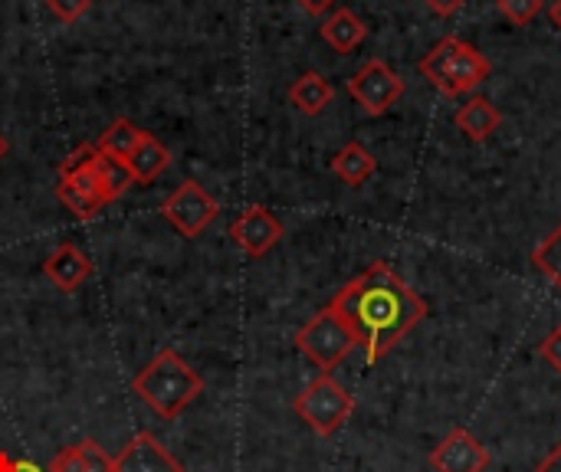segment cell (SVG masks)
Instances as JSON below:
<instances>
[{
    "mask_svg": "<svg viewBox=\"0 0 561 472\" xmlns=\"http://www.w3.org/2000/svg\"><path fill=\"white\" fill-rule=\"evenodd\" d=\"M329 306L348 322L368 365L388 358L401 338L427 319V302L388 263H371L362 276L345 283Z\"/></svg>",
    "mask_w": 561,
    "mask_h": 472,
    "instance_id": "obj_1",
    "label": "cell"
},
{
    "mask_svg": "<svg viewBox=\"0 0 561 472\" xmlns=\"http://www.w3.org/2000/svg\"><path fill=\"white\" fill-rule=\"evenodd\" d=\"M131 391L161 421H178L204 394V378L178 352L164 348L135 375Z\"/></svg>",
    "mask_w": 561,
    "mask_h": 472,
    "instance_id": "obj_2",
    "label": "cell"
},
{
    "mask_svg": "<svg viewBox=\"0 0 561 472\" xmlns=\"http://www.w3.org/2000/svg\"><path fill=\"white\" fill-rule=\"evenodd\" d=\"M490 72H493V62L473 43L460 36H444L421 59V76L447 99L477 92L490 79Z\"/></svg>",
    "mask_w": 561,
    "mask_h": 472,
    "instance_id": "obj_3",
    "label": "cell"
},
{
    "mask_svg": "<svg viewBox=\"0 0 561 472\" xmlns=\"http://www.w3.org/2000/svg\"><path fill=\"white\" fill-rule=\"evenodd\" d=\"M296 348H299L322 375H332V371L358 348V338H355V332L348 329V322H345L332 306H325L322 312H316V315L296 332Z\"/></svg>",
    "mask_w": 561,
    "mask_h": 472,
    "instance_id": "obj_4",
    "label": "cell"
},
{
    "mask_svg": "<svg viewBox=\"0 0 561 472\" xmlns=\"http://www.w3.org/2000/svg\"><path fill=\"white\" fill-rule=\"evenodd\" d=\"M296 417L319 437H332L339 434L352 414H355V398L332 378V375H319L316 381L306 384V391L293 401Z\"/></svg>",
    "mask_w": 561,
    "mask_h": 472,
    "instance_id": "obj_5",
    "label": "cell"
},
{
    "mask_svg": "<svg viewBox=\"0 0 561 472\" xmlns=\"http://www.w3.org/2000/svg\"><path fill=\"white\" fill-rule=\"evenodd\" d=\"M95 145H79L62 164H59V184H56V197L66 204V210L76 217V220H95L108 200L95 181V171H92V158H95Z\"/></svg>",
    "mask_w": 561,
    "mask_h": 472,
    "instance_id": "obj_6",
    "label": "cell"
},
{
    "mask_svg": "<svg viewBox=\"0 0 561 472\" xmlns=\"http://www.w3.org/2000/svg\"><path fill=\"white\" fill-rule=\"evenodd\" d=\"M220 214V204L197 184V181H184L181 187H174V194H168V200L161 204V217L187 240L201 237Z\"/></svg>",
    "mask_w": 561,
    "mask_h": 472,
    "instance_id": "obj_7",
    "label": "cell"
},
{
    "mask_svg": "<svg viewBox=\"0 0 561 472\" xmlns=\"http://www.w3.org/2000/svg\"><path fill=\"white\" fill-rule=\"evenodd\" d=\"M404 92V79L381 59H368L352 79H348V95L368 112V115H385Z\"/></svg>",
    "mask_w": 561,
    "mask_h": 472,
    "instance_id": "obj_8",
    "label": "cell"
},
{
    "mask_svg": "<svg viewBox=\"0 0 561 472\" xmlns=\"http://www.w3.org/2000/svg\"><path fill=\"white\" fill-rule=\"evenodd\" d=\"M490 463V450L467 427H454L431 453L434 472H486Z\"/></svg>",
    "mask_w": 561,
    "mask_h": 472,
    "instance_id": "obj_9",
    "label": "cell"
},
{
    "mask_svg": "<svg viewBox=\"0 0 561 472\" xmlns=\"http://www.w3.org/2000/svg\"><path fill=\"white\" fill-rule=\"evenodd\" d=\"M230 237H233V243H237L247 256L260 260V256H266V253L283 240V223H279L266 207H247V210L230 223Z\"/></svg>",
    "mask_w": 561,
    "mask_h": 472,
    "instance_id": "obj_10",
    "label": "cell"
},
{
    "mask_svg": "<svg viewBox=\"0 0 561 472\" xmlns=\"http://www.w3.org/2000/svg\"><path fill=\"white\" fill-rule=\"evenodd\" d=\"M115 472H184V467L151 437V434H135L118 457H112Z\"/></svg>",
    "mask_w": 561,
    "mask_h": 472,
    "instance_id": "obj_11",
    "label": "cell"
},
{
    "mask_svg": "<svg viewBox=\"0 0 561 472\" xmlns=\"http://www.w3.org/2000/svg\"><path fill=\"white\" fill-rule=\"evenodd\" d=\"M43 273L46 279L59 289V292H76L89 276H92V260L72 246V243H62L59 250H53L43 263Z\"/></svg>",
    "mask_w": 561,
    "mask_h": 472,
    "instance_id": "obj_12",
    "label": "cell"
},
{
    "mask_svg": "<svg viewBox=\"0 0 561 472\" xmlns=\"http://www.w3.org/2000/svg\"><path fill=\"white\" fill-rule=\"evenodd\" d=\"M319 33H322V39L335 49V53H342V56H348V53H355L362 43H365V36H368V26H365V20L355 13V10H335V13H329L325 16V23L319 26Z\"/></svg>",
    "mask_w": 561,
    "mask_h": 472,
    "instance_id": "obj_13",
    "label": "cell"
},
{
    "mask_svg": "<svg viewBox=\"0 0 561 472\" xmlns=\"http://www.w3.org/2000/svg\"><path fill=\"white\" fill-rule=\"evenodd\" d=\"M454 125L470 138V141H486L500 125H503V112L483 99V95H473L467 105H460V112L454 115Z\"/></svg>",
    "mask_w": 561,
    "mask_h": 472,
    "instance_id": "obj_14",
    "label": "cell"
},
{
    "mask_svg": "<svg viewBox=\"0 0 561 472\" xmlns=\"http://www.w3.org/2000/svg\"><path fill=\"white\" fill-rule=\"evenodd\" d=\"M125 164H128L135 184H151V181H158V174H164L171 168V151H168V145H161L154 135L145 131Z\"/></svg>",
    "mask_w": 561,
    "mask_h": 472,
    "instance_id": "obj_15",
    "label": "cell"
},
{
    "mask_svg": "<svg viewBox=\"0 0 561 472\" xmlns=\"http://www.w3.org/2000/svg\"><path fill=\"white\" fill-rule=\"evenodd\" d=\"M335 99L332 82L322 72H302L293 85H289V102L302 112V115H322Z\"/></svg>",
    "mask_w": 561,
    "mask_h": 472,
    "instance_id": "obj_16",
    "label": "cell"
},
{
    "mask_svg": "<svg viewBox=\"0 0 561 472\" xmlns=\"http://www.w3.org/2000/svg\"><path fill=\"white\" fill-rule=\"evenodd\" d=\"M375 171H378L375 154H371L365 145H358V141H348V145L332 158V174L342 177L348 187H362Z\"/></svg>",
    "mask_w": 561,
    "mask_h": 472,
    "instance_id": "obj_17",
    "label": "cell"
},
{
    "mask_svg": "<svg viewBox=\"0 0 561 472\" xmlns=\"http://www.w3.org/2000/svg\"><path fill=\"white\" fill-rule=\"evenodd\" d=\"M92 171H95V181H99V187H102V194H105V200L108 204H115L131 184H135V177H131V171H128V164L125 161H118V158H112V154H105V151H95V158H92Z\"/></svg>",
    "mask_w": 561,
    "mask_h": 472,
    "instance_id": "obj_18",
    "label": "cell"
},
{
    "mask_svg": "<svg viewBox=\"0 0 561 472\" xmlns=\"http://www.w3.org/2000/svg\"><path fill=\"white\" fill-rule=\"evenodd\" d=\"M141 128L135 125V122H128V118H115L102 135H99V141H95V148L99 151H105V154H112V158H118V161H128L131 158V151L138 148V141H141Z\"/></svg>",
    "mask_w": 561,
    "mask_h": 472,
    "instance_id": "obj_19",
    "label": "cell"
},
{
    "mask_svg": "<svg viewBox=\"0 0 561 472\" xmlns=\"http://www.w3.org/2000/svg\"><path fill=\"white\" fill-rule=\"evenodd\" d=\"M533 263L561 292V223L533 250Z\"/></svg>",
    "mask_w": 561,
    "mask_h": 472,
    "instance_id": "obj_20",
    "label": "cell"
},
{
    "mask_svg": "<svg viewBox=\"0 0 561 472\" xmlns=\"http://www.w3.org/2000/svg\"><path fill=\"white\" fill-rule=\"evenodd\" d=\"M496 7L513 26H529L542 13V0H496Z\"/></svg>",
    "mask_w": 561,
    "mask_h": 472,
    "instance_id": "obj_21",
    "label": "cell"
},
{
    "mask_svg": "<svg viewBox=\"0 0 561 472\" xmlns=\"http://www.w3.org/2000/svg\"><path fill=\"white\" fill-rule=\"evenodd\" d=\"M82 447V472H115L112 470V457L95 444V440H79Z\"/></svg>",
    "mask_w": 561,
    "mask_h": 472,
    "instance_id": "obj_22",
    "label": "cell"
},
{
    "mask_svg": "<svg viewBox=\"0 0 561 472\" xmlns=\"http://www.w3.org/2000/svg\"><path fill=\"white\" fill-rule=\"evenodd\" d=\"M46 7H49V13H53L56 20H62V23H76L79 16H85V13H89L92 0H46Z\"/></svg>",
    "mask_w": 561,
    "mask_h": 472,
    "instance_id": "obj_23",
    "label": "cell"
},
{
    "mask_svg": "<svg viewBox=\"0 0 561 472\" xmlns=\"http://www.w3.org/2000/svg\"><path fill=\"white\" fill-rule=\"evenodd\" d=\"M82 447L76 444V447H66V450H59L53 460H49V470L46 472H82Z\"/></svg>",
    "mask_w": 561,
    "mask_h": 472,
    "instance_id": "obj_24",
    "label": "cell"
},
{
    "mask_svg": "<svg viewBox=\"0 0 561 472\" xmlns=\"http://www.w3.org/2000/svg\"><path fill=\"white\" fill-rule=\"evenodd\" d=\"M539 355L556 368V375H561V325L542 342V348H539Z\"/></svg>",
    "mask_w": 561,
    "mask_h": 472,
    "instance_id": "obj_25",
    "label": "cell"
},
{
    "mask_svg": "<svg viewBox=\"0 0 561 472\" xmlns=\"http://www.w3.org/2000/svg\"><path fill=\"white\" fill-rule=\"evenodd\" d=\"M437 16H450V13H457L467 0H424Z\"/></svg>",
    "mask_w": 561,
    "mask_h": 472,
    "instance_id": "obj_26",
    "label": "cell"
},
{
    "mask_svg": "<svg viewBox=\"0 0 561 472\" xmlns=\"http://www.w3.org/2000/svg\"><path fill=\"white\" fill-rule=\"evenodd\" d=\"M306 13H312V16H322V13H329V7L335 3V0H296Z\"/></svg>",
    "mask_w": 561,
    "mask_h": 472,
    "instance_id": "obj_27",
    "label": "cell"
},
{
    "mask_svg": "<svg viewBox=\"0 0 561 472\" xmlns=\"http://www.w3.org/2000/svg\"><path fill=\"white\" fill-rule=\"evenodd\" d=\"M536 472H561V444L542 460V463H539V467H536Z\"/></svg>",
    "mask_w": 561,
    "mask_h": 472,
    "instance_id": "obj_28",
    "label": "cell"
},
{
    "mask_svg": "<svg viewBox=\"0 0 561 472\" xmlns=\"http://www.w3.org/2000/svg\"><path fill=\"white\" fill-rule=\"evenodd\" d=\"M10 472H39V467H33L30 460H16V463H13V470H10Z\"/></svg>",
    "mask_w": 561,
    "mask_h": 472,
    "instance_id": "obj_29",
    "label": "cell"
},
{
    "mask_svg": "<svg viewBox=\"0 0 561 472\" xmlns=\"http://www.w3.org/2000/svg\"><path fill=\"white\" fill-rule=\"evenodd\" d=\"M13 463H16V460H13L10 453H3V450H0V472H10L13 470Z\"/></svg>",
    "mask_w": 561,
    "mask_h": 472,
    "instance_id": "obj_30",
    "label": "cell"
},
{
    "mask_svg": "<svg viewBox=\"0 0 561 472\" xmlns=\"http://www.w3.org/2000/svg\"><path fill=\"white\" fill-rule=\"evenodd\" d=\"M549 16H552V23L561 30V0H556V3L549 7Z\"/></svg>",
    "mask_w": 561,
    "mask_h": 472,
    "instance_id": "obj_31",
    "label": "cell"
},
{
    "mask_svg": "<svg viewBox=\"0 0 561 472\" xmlns=\"http://www.w3.org/2000/svg\"><path fill=\"white\" fill-rule=\"evenodd\" d=\"M7 151H10V145H7V138H3V135H0V161H3V158H7Z\"/></svg>",
    "mask_w": 561,
    "mask_h": 472,
    "instance_id": "obj_32",
    "label": "cell"
}]
</instances>
